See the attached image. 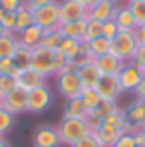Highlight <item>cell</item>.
Returning a JSON list of instances; mask_svg holds the SVG:
<instances>
[{"mask_svg":"<svg viewBox=\"0 0 145 147\" xmlns=\"http://www.w3.org/2000/svg\"><path fill=\"white\" fill-rule=\"evenodd\" d=\"M58 133H60V141L62 145L72 147L78 143L82 137H86L90 131L88 119H74V117H62V121L58 125Z\"/></svg>","mask_w":145,"mask_h":147,"instance_id":"cell-1","label":"cell"},{"mask_svg":"<svg viewBox=\"0 0 145 147\" xmlns=\"http://www.w3.org/2000/svg\"><path fill=\"white\" fill-rule=\"evenodd\" d=\"M137 48H139V44H137L133 32H119L111 40L109 54H113L115 58H119L123 64H127V62H133V58L137 54Z\"/></svg>","mask_w":145,"mask_h":147,"instance_id":"cell-2","label":"cell"},{"mask_svg":"<svg viewBox=\"0 0 145 147\" xmlns=\"http://www.w3.org/2000/svg\"><path fill=\"white\" fill-rule=\"evenodd\" d=\"M32 70H36L38 74H42L44 78H54L58 74V64H56V50H48L44 46L32 50Z\"/></svg>","mask_w":145,"mask_h":147,"instance_id":"cell-3","label":"cell"},{"mask_svg":"<svg viewBox=\"0 0 145 147\" xmlns=\"http://www.w3.org/2000/svg\"><path fill=\"white\" fill-rule=\"evenodd\" d=\"M56 78V88H58V94L66 99L72 98H80L82 92H84V86H82V80L76 70H66V72H60L54 76Z\"/></svg>","mask_w":145,"mask_h":147,"instance_id":"cell-4","label":"cell"},{"mask_svg":"<svg viewBox=\"0 0 145 147\" xmlns=\"http://www.w3.org/2000/svg\"><path fill=\"white\" fill-rule=\"evenodd\" d=\"M34 24H38L42 30H58L62 22H60V2H52L48 6H42L38 10H34Z\"/></svg>","mask_w":145,"mask_h":147,"instance_id":"cell-5","label":"cell"},{"mask_svg":"<svg viewBox=\"0 0 145 147\" xmlns=\"http://www.w3.org/2000/svg\"><path fill=\"white\" fill-rule=\"evenodd\" d=\"M52 105V90L50 86L36 88L28 92V113H44Z\"/></svg>","mask_w":145,"mask_h":147,"instance_id":"cell-6","label":"cell"},{"mask_svg":"<svg viewBox=\"0 0 145 147\" xmlns=\"http://www.w3.org/2000/svg\"><path fill=\"white\" fill-rule=\"evenodd\" d=\"M88 20V6L80 4L78 0H62L60 2V22L70 24V22H80Z\"/></svg>","mask_w":145,"mask_h":147,"instance_id":"cell-7","label":"cell"},{"mask_svg":"<svg viewBox=\"0 0 145 147\" xmlns=\"http://www.w3.org/2000/svg\"><path fill=\"white\" fill-rule=\"evenodd\" d=\"M12 78L16 80L18 88H22L26 92H32L36 88H42V86H48V78H44L42 74H38L36 70L28 68V70H14Z\"/></svg>","mask_w":145,"mask_h":147,"instance_id":"cell-8","label":"cell"},{"mask_svg":"<svg viewBox=\"0 0 145 147\" xmlns=\"http://www.w3.org/2000/svg\"><path fill=\"white\" fill-rule=\"evenodd\" d=\"M119 0H97L96 4H92L88 8V18L97 20V22H107L113 20L117 8H119Z\"/></svg>","mask_w":145,"mask_h":147,"instance_id":"cell-9","label":"cell"},{"mask_svg":"<svg viewBox=\"0 0 145 147\" xmlns=\"http://www.w3.org/2000/svg\"><path fill=\"white\" fill-rule=\"evenodd\" d=\"M117 80H119L123 92H135V90L139 88L141 80H143V72L137 68L135 62H127V64L121 68V72L117 74Z\"/></svg>","mask_w":145,"mask_h":147,"instance_id":"cell-10","label":"cell"},{"mask_svg":"<svg viewBox=\"0 0 145 147\" xmlns=\"http://www.w3.org/2000/svg\"><path fill=\"white\" fill-rule=\"evenodd\" d=\"M32 145L34 147H62L60 141V133H58V127L54 125H40L34 135H32Z\"/></svg>","mask_w":145,"mask_h":147,"instance_id":"cell-11","label":"cell"},{"mask_svg":"<svg viewBox=\"0 0 145 147\" xmlns=\"http://www.w3.org/2000/svg\"><path fill=\"white\" fill-rule=\"evenodd\" d=\"M2 107H6L14 115H20V113L28 111V92L16 86L6 98L2 99Z\"/></svg>","mask_w":145,"mask_h":147,"instance_id":"cell-12","label":"cell"},{"mask_svg":"<svg viewBox=\"0 0 145 147\" xmlns=\"http://www.w3.org/2000/svg\"><path fill=\"white\" fill-rule=\"evenodd\" d=\"M96 90H97V94H99V98L107 99V101H115L123 94L117 76H101L99 82H97V86H96Z\"/></svg>","mask_w":145,"mask_h":147,"instance_id":"cell-13","label":"cell"},{"mask_svg":"<svg viewBox=\"0 0 145 147\" xmlns=\"http://www.w3.org/2000/svg\"><path fill=\"white\" fill-rule=\"evenodd\" d=\"M94 64L97 66V70H99L101 76H117L121 72V68L125 66L113 54H103L99 58H94Z\"/></svg>","mask_w":145,"mask_h":147,"instance_id":"cell-14","label":"cell"},{"mask_svg":"<svg viewBox=\"0 0 145 147\" xmlns=\"http://www.w3.org/2000/svg\"><path fill=\"white\" fill-rule=\"evenodd\" d=\"M94 135H96V139L99 141L101 147H113L123 133H121L117 127H113V125H109V123L101 121V125L94 131Z\"/></svg>","mask_w":145,"mask_h":147,"instance_id":"cell-15","label":"cell"},{"mask_svg":"<svg viewBox=\"0 0 145 147\" xmlns=\"http://www.w3.org/2000/svg\"><path fill=\"white\" fill-rule=\"evenodd\" d=\"M123 111H125L127 121L133 125V129H135V131L145 127V101L135 99V101H133L129 107H125Z\"/></svg>","mask_w":145,"mask_h":147,"instance_id":"cell-16","label":"cell"},{"mask_svg":"<svg viewBox=\"0 0 145 147\" xmlns=\"http://www.w3.org/2000/svg\"><path fill=\"white\" fill-rule=\"evenodd\" d=\"M44 32H46V30H42L38 24H32V26H28L26 30H22L20 34H16V36H18V42H20V44H24V46L34 50V48H38V46L42 44Z\"/></svg>","mask_w":145,"mask_h":147,"instance_id":"cell-17","label":"cell"},{"mask_svg":"<svg viewBox=\"0 0 145 147\" xmlns=\"http://www.w3.org/2000/svg\"><path fill=\"white\" fill-rule=\"evenodd\" d=\"M113 22L117 24L119 32H135V28H137V22H135V18L129 10V4H121L117 8V12L113 16Z\"/></svg>","mask_w":145,"mask_h":147,"instance_id":"cell-18","label":"cell"},{"mask_svg":"<svg viewBox=\"0 0 145 147\" xmlns=\"http://www.w3.org/2000/svg\"><path fill=\"white\" fill-rule=\"evenodd\" d=\"M76 72H78L80 80H82L84 90H86V88H96L97 82H99V78H101V74H99V70H97V66L94 64V62L84 64V66H82V68H78Z\"/></svg>","mask_w":145,"mask_h":147,"instance_id":"cell-19","label":"cell"},{"mask_svg":"<svg viewBox=\"0 0 145 147\" xmlns=\"http://www.w3.org/2000/svg\"><path fill=\"white\" fill-rule=\"evenodd\" d=\"M90 111L86 109L82 98H72L66 99V105H64V117H74V119H88Z\"/></svg>","mask_w":145,"mask_h":147,"instance_id":"cell-20","label":"cell"},{"mask_svg":"<svg viewBox=\"0 0 145 147\" xmlns=\"http://www.w3.org/2000/svg\"><path fill=\"white\" fill-rule=\"evenodd\" d=\"M12 62H14L16 70H28L32 64V48H28L24 44H18L14 54H12Z\"/></svg>","mask_w":145,"mask_h":147,"instance_id":"cell-21","label":"cell"},{"mask_svg":"<svg viewBox=\"0 0 145 147\" xmlns=\"http://www.w3.org/2000/svg\"><path fill=\"white\" fill-rule=\"evenodd\" d=\"M117 109H119V107H117V103H115V101L101 99V101H99V105L94 107V109L90 111V115H88V117H94V119H97V121H105V119H107L109 115H113Z\"/></svg>","mask_w":145,"mask_h":147,"instance_id":"cell-22","label":"cell"},{"mask_svg":"<svg viewBox=\"0 0 145 147\" xmlns=\"http://www.w3.org/2000/svg\"><path fill=\"white\" fill-rule=\"evenodd\" d=\"M86 22L88 20H80V22H70V24H62L58 30L62 32L64 38H74V40H84V32H86Z\"/></svg>","mask_w":145,"mask_h":147,"instance_id":"cell-23","label":"cell"},{"mask_svg":"<svg viewBox=\"0 0 145 147\" xmlns=\"http://www.w3.org/2000/svg\"><path fill=\"white\" fill-rule=\"evenodd\" d=\"M18 44H20V42H18V36L12 34V32H6V34L0 38V60L12 58V54H14V50H16Z\"/></svg>","mask_w":145,"mask_h":147,"instance_id":"cell-24","label":"cell"},{"mask_svg":"<svg viewBox=\"0 0 145 147\" xmlns=\"http://www.w3.org/2000/svg\"><path fill=\"white\" fill-rule=\"evenodd\" d=\"M34 24V10L32 8H28V6H22V8H18V12H16V34H20L22 30H26L28 26Z\"/></svg>","mask_w":145,"mask_h":147,"instance_id":"cell-25","label":"cell"},{"mask_svg":"<svg viewBox=\"0 0 145 147\" xmlns=\"http://www.w3.org/2000/svg\"><path fill=\"white\" fill-rule=\"evenodd\" d=\"M88 48H90V52H92L94 58H99V56H103V54H109L111 40H107L105 36H99V38L92 40V42L88 44Z\"/></svg>","mask_w":145,"mask_h":147,"instance_id":"cell-26","label":"cell"},{"mask_svg":"<svg viewBox=\"0 0 145 147\" xmlns=\"http://www.w3.org/2000/svg\"><path fill=\"white\" fill-rule=\"evenodd\" d=\"M82 46H84V42H80V40H74V38H64L58 50H60L62 54H66V58H68V60H72L74 56L82 50Z\"/></svg>","mask_w":145,"mask_h":147,"instance_id":"cell-27","label":"cell"},{"mask_svg":"<svg viewBox=\"0 0 145 147\" xmlns=\"http://www.w3.org/2000/svg\"><path fill=\"white\" fill-rule=\"evenodd\" d=\"M101 24L103 22H97V20H92V18H88V22H86V32H84V44H90L92 40H96L101 36Z\"/></svg>","mask_w":145,"mask_h":147,"instance_id":"cell-28","label":"cell"},{"mask_svg":"<svg viewBox=\"0 0 145 147\" xmlns=\"http://www.w3.org/2000/svg\"><path fill=\"white\" fill-rule=\"evenodd\" d=\"M62 40H64V36H62L60 30H50V32H44V38H42L40 46H44L48 50H58L60 44H62Z\"/></svg>","mask_w":145,"mask_h":147,"instance_id":"cell-29","label":"cell"},{"mask_svg":"<svg viewBox=\"0 0 145 147\" xmlns=\"http://www.w3.org/2000/svg\"><path fill=\"white\" fill-rule=\"evenodd\" d=\"M80 98H82V101H84V105H86L88 111H92L94 107H97L99 101H101V98H99V94H97L96 88H86V90L82 92Z\"/></svg>","mask_w":145,"mask_h":147,"instance_id":"cell-30","label":"cell"},{"mask_svg":"<svg viewBox=\"0 0 145 147\" xmlns=\"http://www.w3.org/2000/svg\"><path fill=\"white\" fill-rule=\"evenodd\" d=\"M14 121H16V115L10 113L6 107H0V137L14 127Z\"/></svg>","mask_w":145,"mask_h":147,"instance_id":"cell-31","label":"cell"},{"mask_svg":"<svg viewBox=\"0 0 145 147\" xmlns=\"http://www.w3.org/2000/svg\"><path fill=\"white\" fill-rule=\"evenodd\" d=\"M129 10H131L137 26L145 24V2H129Z\"/></svg>","mask_w":145,"mask_h":147,"instance_id":"cell-32","label":"cell"},{"mask_svg":"<svg viewBox=\"0 0 145 147\" xmlns=\"http://www.w3.org/2000/svg\"><path fill=\"white\" fill-rule=\"evenodd\" d=\"M16 86H18V84H16V80H14L12 76H0V98L4 99Z\"/></svg>","mask_w":145,"mask_h":147,"instance_id":"cell-33","label":"cell"},{"mask_svg":"<svg viewBox=\"0 0 145 147\" xmlns=\"http://www.w3.org/2000/svg\"><path fill=\"white\" fill-rule=\"evenodd\" d=\"M117 34H119V28L113 20H107V22L101 24V36H105L107 40H113Z\"/></svg>","mask_w":145,"mask_h":147,"instance_id":"cell-34","label":"cell"},{"mask_svg":"<svg viewBox=\"0 0 145 147\" xmlns=\"http://www.w3.org/2000/svg\"><path fill=\"white\" fill-rule=\"evenodd\" d=\"M2 26H4V30L6 32H12V34H16V12H6L4 16H2Z\"/></svg>","mask_w":145,"mask_h":147,"instance_id":"cell-35","label":"cell"},{"mask_svg":"<svg viewBox=\"0 0 145 147\" xmlns=\"http://www.w3.org/2000/svg\"><path fill=\"white\" fill-rule=\"evenodd\" d=\"M72 147H101L99 145V141L96 139V135L94 133H88L86 137H82L78 143H74Z\"/></svg>","mask_w":145,"mask_h":147,"instance_id":"cell-36","label":"cell"},{"mask_svg":"<svg viewBox=\"0 0 145 147\" xmlns=\"http://www.w3.org/2000/svg\"><path fill=\"white\" fill-rule=\"evenodd\" d=\"M0 6L4 12H18V8L24 6V0H0Z\"/></svg>","mask_w":145,"mask_h":147,"instance_id":"cell-37","label":"cell"},{"mask_svg":"<svg viewBox=\"0 0 145 147\" xmlns=\"http://www.w3.org/2000/svg\"><path fill=\"white\" fill-rule=\"evenodd\" d=\"M14 70H16V66H14L12 58H4V60H0V76H12Z\"/></svg>","mask_w":145,"mask_h":147,"instance_id":"cell-38","label":"cell"},{"mask_svg":"<svg viewBox=\"0 0 145 147\" xmlns=\"http://www.w3.org/2000/svg\"><path fill=\"white\" fill-rule=\"evenodd\" d=\"M113 147H137L133 133H123L119 139H117V143H115Z\"/></svg>","mask_w":145,"mask_h":147,"instance_id":"cell-39","label":"cell"},{"mask_svg":"<svg viewBox=\"0 0 145 147\" xmlns=\"http://www.w3.org/2000/svg\"><path fill=\"white\" fill-rule=\"evenodd\" d=\"M133 62H135V64H137V68L145 74V46H139V48H137V54H135Z\"/></svg>","mask_w":145,"mask_h":147,"instance_id":"cell-40","label":"cell"},{"mask_svg":"<svg viewBox=\"0 0 145 147\" xmlns=\"http://www.w3.org/2000/svg\"><path fill=\"white\" fill-rule=\"evenodd\" d=\"M52 2H54V0H24V4L28 8H32V10H38V8H42V6H48Z\"/></svg>","mask_w":145,"mask_h":147,"instance_id":"cell-41","label":"cell"},{"mask_svg":"<svg viewBox=\"0 0 145 147\" xmlns=\"http://www.w3.org/2000/svg\"><path fill=\"white\" fill-rule=\"evenodd\" d=\"M133 34H135V40H137V44H139V46H145V24L137 26Z\"/></svg>","mask_w":145,"mask_h":147,"instance_id":"cell-42","label":"cell"},{"mask_svg":"<svg viewBox=\"0 0 145 147\" xmlns=\"http://www.w3.org/2000/svg\"><path fill=\"white\" fill-rule=\"evenodd\" d=\"M135 96L139 101H145V74H143V80H141V84H139V88L135 90Z\"/></svg>","mask_w":145,"mask_h":147,"instance_id":"cell-43","label":"cell"},{"mask_svg":"<svg viewBox=\"0 0 145 147\" xmlns=\"http://www.w3.org/2000/svg\"><path fill=\"white\" fill-rule=\"evenodd\" d=\"M133 137H135V143H137V147H145V137L141 131H133Z\"/></svg>","mask_w":145,"mask_h":147,"instance_id":"cell-44","label":"cell"},{"mask_svg":"<svg viewBox=\"0 0 145 147\" xmlns=\"http://www.w3.org/2000/svg\"><path fill=\"white\" fill-rule=\"evenodd\" d=\"M78 2H80V4H84V6H88V8H90V6H92V4H96L97 0H78Z\"/></svg>","mask_w":145,"mask_h":147,"instance_id":"cell-45","label":"cell"},{"mask_svg":"<svg viewBox=\"0 0 145 147\" xmlns=\"http://www.w3.org/2000/svg\"><path fill=\"white\" fill-rule=\"evenodd\" d=\"M0 147H12V145H10L6 139H0Z\"/></svg>","mask_w":145,"mask_h":147,"instance_id":"cell-46","label":"cell"},{"mask_svg":"<svg viewBox=\"0 0 145 147\" xmlns=\"http://www.w3.org/2000/svg\"><path fill=\"white\" fill-rule=\"evenodd\" d=\"M4 34H6V30H4V26H2V22H0V38H2Z\"/></svg>","mask_w":145,"mask_h":147,"instance_id":"cell-47","label":"cell"},{"mask_svg":"<svg viewBox=\"0 0 145 147\" xmlns=\"http://www.w3.org/2000/svg\"><path fill=\"white\" fill-rule=\"evenodd\" d=\"M4 14H6V12H4V8L0 6V20H2V16H4Z\"/></svg>","mask_w":145,"mask_h":147,"instance_id":"cell-48","label":"cell"},{"mask_svg":"<svg viewBox=\"0 0 145 147\" xmlns=\"http://www.w3.org/2000/svg\"><path fill=\"white\" fill-rule=\"evenodd\" d=\"M129 2H145V0H127V4H129Z\"/></svg>","mask_w":145,"mask_h":147,"instance_id":"cell-49","label":"cell"},{"mask_svg":"<svg viewBox=\"0 0 145 147\" xmlns=\"http://www.w3.org/2000/svg\"><path fill=\"white\" fill-rule=\"evenodd\" d=\"M137 131H141V133H143V137H145V127H143V129H137Z\"/></svg>","mask_w":145,"mask_h":147,"instance_id":"cell-50","label":"cell"},{"mask_svg":"<svg viewBox=\"0 0 145 147\" xmlns=\"http://www.w3.org/2000/svg\"><path fill=\"white\" fill-rule=\"evenodd\" d=\"M0 107H2V98H0Z\"/></svg>","mask_w":145,"mask_h":147,"instance_id":"cell-51","label":"cell"},{"mask_svg":"<svg viewBox=\"0 0 145 147\" xmlns=\"http://www.w3.org/2000/svg\"><path fill=\"white\" fill-rule=\"evenodd\" d=\"M0 139H2V137H0Z\"/></svg>","mask_w":145,"mask_h":147,"instance_id":"cell-52","label":"cell"}]
</instances>
